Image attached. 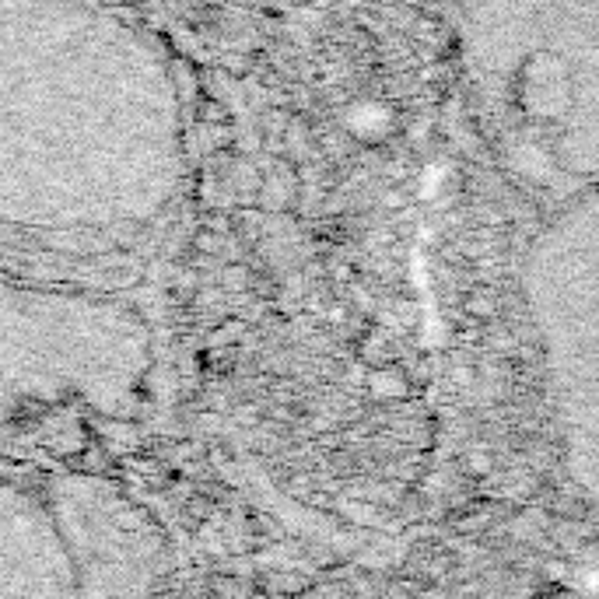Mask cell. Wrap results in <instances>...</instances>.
Masks as SVG:
<instances>
[{"label":"cell","instance_id":"cell-2","mask_svg":"<svg viewBox=\"0 0 599 599\" xmlns=\"http://www.w3.org/2000/svg\"><path fill=\"white\" fill-rule=\"evenodd\" d=\"M151 361V333L130 305L0 274V424L60 407L130 414Z\"/></svg>","mask_w":599,"mask_h":599},{"label":"cell","instance_id":"cell-3","mask_svg":"<svg viewBox=\"0 0 599 599\" xmlns=\"http://www.w3.org/2000/svg\"><path fill=\"white\" fill-rule=\"evenodd\" d=\"M78 561L50 501L0 480V596H74Z\"/></svg>","mask_w":599,"mask_h":599},{"label":"cell","instance_id":"cell-1","mask_svg":"<svg viewBox=\"0 0 599 599\" xmlns=\"http://www.w3.org/2000/svg\"><path fill=\"white\" fill-rule=\"evenodd\" d=\"M183 169L176 78L148 32L92 0H0V239L144 228Z\"/></svg>","mask_w":599,"mask_h":599}]
</instances>
